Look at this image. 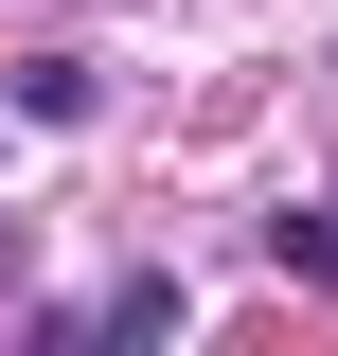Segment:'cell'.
<instances>
[]
</instances>
